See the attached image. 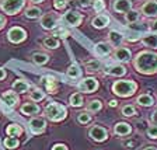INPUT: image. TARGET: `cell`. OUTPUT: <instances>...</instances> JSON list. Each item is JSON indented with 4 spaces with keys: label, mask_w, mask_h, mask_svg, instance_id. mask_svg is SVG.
Wrapping results in <instances>:
<instances>
[{
    "label": "cell",
    "mask_w": 157,
    "mask_h": 150,
    "mask_svg": "<svg viewBox=\"0 0 157 150\" xmlns=\"http://www.w3.org/2000/svg\"><path fill=\"white\" fill-rule=\"evenodd\" d=\"M133 66L142 75H154L157 73V53L151 51H142L135 58Z\"/></svg>",
    "instance_id": "cell-1"
},
{
    "label": "cell",
    "mask_w": 157,
    "mask_h": 150,
    "mask_svg": "<svg viewBox=\"0 0 157 150\" xmlns=\"http://www.w3.org/2000/svg\"><path fill=\"white\" fill-rule=\"evenodd\" d=\"M44 112H45V117L52 122H60L67 117L66 107L65 105H60L59 102H49L45 107Z\"/></svg>",
    "instance_id": "cell-2"
},
{
    "label": "cell",
    "mask_w": 157,
    "mask_h": 150,
    "mask_svg": "<svg viewBox=\"0 0 157 150\" xmlns=\"http://www.w3.org/2000/svg\"><path fill=\"white\" fill-rule=\"evenodd\" d=\"M137 88V84L133 80H117L112 84V91L114 94L119 95V97H131L135 94Z\"/></svg>",
    "instance_id": "cell-3"
},
{
    "label": "cell",
    "mask_w": 157,
    "mask_h": 150,
    "mask_svg": "<svg viewBox=\"0 0 157 150\" xmlns=\"http://www.w3.org/2000/svg\"><path fill=\"white\" fill-rule=\"evenodd\" d=\"M24 7H25V0H2L0 3V9L9 16L20 13Z\"/></svg>",
    "instance_id": "cell-4"
},
{
    "label": "cell",
    "mask_w": 157,
    "mask_h": 150,
    "mask_svg": "<svg viewBox=\"0 0 157 150\" xmlns=\"http://www.w3.org/2000/svg\"><path fill=\"white\" fill-rule=\"evenodd\" d=\"M62 21L69 27H78L83 21V14L77 10H69L62 16Z\"/></svg>",
    "instance_id": "cell-5"
},
{
    "label": "cell",
    "mask_w": 157,
    "mask_h": 150,
    "mask_svg": "<svg viewBox=\"0 0 157 150\" xmlns=\"http://www.w3.org/2000/svg\"><path fill=\"white\" fill-rule=\"evenodd\" d=\"M25 38H27V33L25 29L21 28V27H13L7 33V39L11 44H20L23 41H25Z\"/></svg>",
    "instance_id": "cell-6"
},
{
    "label": "cell",
    "mask_w": 157,
    "mask_h": 150,
    "mask_svg": "<svg viewBox=\"0 0 157 150\" xmlns=\"http://www.w3.org/2000/svg\"><path fill=\"white\" fill-rule=\"evenodd\" d=\"M77 88H78V90H80L82 93H87V94H91V93L97 91V88H98L97 79H94V77H86V79H83L82 82L77 84Z\"/></svg>",
    "instance_id": "cell-7"
},
{
    "label": "cell",
    "mask_w": 157,
    "mask_h": 150,
    "mask_svg": "<svg viewBox=\"0 0 157 150\" xmlns=\"http://www.w3.org/2000/svg\"><path fill=\"white\" fill-rule=\"evenodd\" d=\"M28 128H29V132L34 135H38L41 132L45 131L46 128V122L44 118H39V117H34L29 119L28 122Z\"/></svg>",
    "instance_id": "cell-8"
},
{
    "label": "cell",
    "mask_w": 157,
    "mask_h": 150,
    "mask_svg": "<svg viewBox=\"0 0 157 150\" xmlns=\"http://www.w3.org/2000/svg\"><path fill=\"white\" fill-rule=\"evenodd\" d=\"M88 135H90V137H91L93 140L104 142V140H107V137H108V131L105 128L100 126V125H95V126H93L91 129H90Z\"/></svg>",
    "instance_id": "cell-9"
},
{
    "label": "cell",
    "mask_w": 157,
    "mask_h": 150,
    "mask_svg": "<svg viewBox=\"0 0 157 150\" xmlns=\"http://www.w3.org/2000/svg\"><path fill=\"white\" fill-rule=\"evenodd\" d=\"M58 17L55 16V14L49 13V14H45V16L41 17V21H39V24H41V27H42L44 29H53L56 25H58Z\"/></svg>",
    "instance_id": "cell-10"
},
{
    "label": "cell",
    "mask_w": 157,
    "mask_h": 150,
    "mask_svg": "<svg viewBox=\"0 0 157 150\" xmlns=\"http://www.w3.org/2000/svg\"><path fill=\"white\" fill-rule=\"evenodd\" d=\"M140 11L143 13V16L150 17V18L157 17V2L156 0H147L146 3L142 6Z\"/></svg>",
    "instance_id": "cell-11"
},
{
    "label": "cell",
    "mask_w": 157,
    "mask_h": 150,
    "mask_svg": "<svg viewBox=\"0 0 157 150\" xmlns=\"http://www.w3.org/2000/svg\"><path fill=\"white\" fill-rule=\"evenodd\" d=\"M109 17L107 16V14H97V16L94 17V18L91 20V25L94 27V28H98V29H102L105 28V27L109 25Z\"/></svg>",
    "instance_id": "cell-12"
},
{
    "label": "cell",
    "mask_w": 157,
    "mask_h": 150,
    "mask_svg": "<svg viewBox=\"0 0 157 150\" xmlns=\"http://www.w3.org/2000/svg\"><path fill=\"white\" fill-rule=\"evenodd\" d=\"M112 9L117 13H128L129 10H132V2L131 0H114Z\"/></svg>",
    "instance_id": "cell-13"
},
{
    "label": "cell",
    "mask_w": 157,
    "mask_h": 150,
    "mask_svg": "<svg viewBox=\"0 0 157 150\" xmlns=\"http://www.w3.org/2000/svg\"><path fill=\"white\" fill-rule=\"evenodd\" d=\"M131 51L128 48H124V46H118L114 52V58L117 59L118 62H129L131 60Z\"/></svg>",
    "instance_id": "cell-14"
},
{
    "label": "cell",
    "mask_w": 157,
    "mask_h": 150,
    "mask_svg": "<svg viewBox=\"0 0 157 150\" xmlns=\"http://www.w3.org/2000/svg\"><path fill=\"white\" fill-rule=\"evenodd\" d=\"M112 52V45L109 42H98L94 46V53L98 56H108Z\"/></svg>",
    "instance_id": "cell-15"
},
{
    "label": "cell",
    "mask_w": 157,
    "mask_h": 150,
    "mask_svg": "<svg viewBox=\"0 0 157 150\" xmlns=\"http://www.w3.org/2000/svg\"><path fill=\"white\" fill-rule=\"evenodd\" d=\"M41 111V108L36 102H25V104L21 107V114L27 115V117H34L38 112Z\"/></svg>",
    "instance_id": "cell-16"
},
{
    "label": "cell",
    "mask_w": 157,
    "mask_h": 150,
    "mask_svg": "<svg viewBox=\"0 0 157 150\" xmlns=\"http://www.w3.org/2000/svg\"><path fill=\"white\" fill-rule=\"evenodd\" d=\"M2 98H3V102L7 105V107L13 108L14 105L18 102V95H17V93L14 91V90H10V91H6L3 95H2Z\"/></svg>",
    "instance_id": "cell-17"
},
{
    "label": "cell",
    "mask_w": 157,
    "mask_h": 150,
    "mask_svg": "<svg viewBox=\"0 0 157 150\" xmlns=\"http://www.w3.org/2000/svg\"><path fill=\"white\" fill-rule=\"evenodd\" d=\"M42 84L48 93H56L58 91V82L52 76H44L42 77Z\"/></svg>",
    "instance_id": "cell-18"
},
{
    "label": "cell",
    "mask_w": 157,
    "mask_h": 150,
    "mask_svg": "<svg viewBox=\"0 0 157 150\" xmlns=\"http://www.w3.org/2000/svg\"><path fill=\"white\" fill-rule=\"evenodd\" d=\"M114 132L118 136H128L132 132V126L129 124H126V122H118L114 126Z\"/></svg>",
    "instance_id": "cell-19"
},
{
    "label": "cell",
    "mask_w": 157,
    "mask_h": 150,
    "mask_svg": "<svg viewBox=\"0 0 157 150\" xmlns=\"http://www.w3.org/2000/svg\"><path fill=\"white\" fill-rule=\"evenodd\" d=\"M104 72L109 76H115V77H121L126 73V69L125 66L122 65H112V66H108V67L104 69Z\"/></svg>",
    "instance_id": "cell-20"
},
{
    "label": "cell",
    "mask_w": 157,
    "mask_h": 150,
    "mask_svg": "<svg viewBox=\"0 0 157 150\" xmlns=\"http://www.w3.org/2000/svg\"><path fill=\"white\" fill-rule=\"evenodd\" d=\"M108 41H109V44H111L112 46H119L122 44V41H124V35H122L119 31L112 29V31H109V34H108Z\"/></svg>",
    "instance_id": "cell-21"
},
{
    "label": "cell",
    "mask_w": 157,
    "mask_h": 150,
    "mask_svg": "<svg viewBox=\"0 0 157 150\" xmlns=\"http://www.w3.org/2000/svg\"><path fill=\"white\" fill-rule=\"evenodd\" d=\"M24 14H25L27 18H31V20L39 18V17L42 16V10L39 9V7H36V6H29V7H27L25 9Z\"/></svg>",
    "instance_id": "cell-22"
},
{
    "label": "cell",
    "mask_w": 157,
    "mask_h": 150,
    "mask_svg": "<svg viewBox=\"0 0 157 150\" xmlns=\"http://www.w3.org/2000/svg\"><path fill=\"white\" fill-rule=\"evenodd\" d=\"M29 88V84L25 82V80H21V79H18V80H16V82L13 83V90L17 93V94H23V93H27Z\"/></svg>",
    "instance_id": "cell-23"
},
{
    "label": "cell",
    "mask_w": 157,
    "mask_h": 150,
    "mask_svg": "<svg viewBox=\"0 0 157 150\" xmlns=\"http://www.w3.org/2000/svg\"><path fill=\"white\" fill-rule=\"evenodd\" d=\"M66 76L70 79H78L82 76V69H80V66L76 65V63L70 65L67 67V70H66Z\"/></svg>",
    "instance_id": "cell-24"
},
{
    "label": "cell",
    "mask_w": 157,
    "mask_h": 150,
    "mask_svg": "<svg viewBox=\"0 0 157 150\" xmlns=\"http://www.w3.org/2000/svg\"><path fill=\"white\" fill-rule=\"evenodd\" d=\"M69 104L72 105L73 108H78V107H82V105L84 104L83 95L80 94V93H75V94H72V95H70V98H69Z\"/></svg>",
    "instance_id": "cell-25"
},
{
    "label": "cell",
    "mask_w": 157,
    "mask_h": 150,
    "mask_svg": "<svg viewBox=\"0 0 157 150\" xmlns=\"http://www.w3.org/2000/svg\"><path fill=\"white\" fill-rule=\"evenodd\" d=\"M140 18V11H137V10H129L128 13H125V20H126L128 24H132V23H137Z\"/></svg>",
    "instance_id": "cell-26"
},
{
    "label": "cell",
    "mask_w": 157,
    "mask_h": 150,
    "mask_svg": "<svg viewBox=\"0 0 157 150\" xmlns=\"http://www.w3.org/2000/svg\"><path fill=\"white\" fill-rule=\"evenodd\" d=\"M136 101H137V104L142 105V107H151V105L154 104L153 97H151V95H149V94H142V95H139Z\"/></svg>",
    "instance_id": "cell-27"
},
{
    "label": "cell",
    "mask_w": 157,
    "mask_h": 150,
    "mask_svg": "<svg viewBox=\"0 0 157 150\" xmlns=\"http://www.w3.org/2000/svg\"><path fill=\"white\" fill-rule=\"evenodd\" d=\"M33 60H34V63H35V65L42 66V65H45V63L49 60V56L46 55V53H44V52H35L33 55Z\"/></svg>",
    "instance_id": "cell-28"
},
{
    "label": "cell",
    "mask_w": 157,
    "mask_h": 150,
    "mask_svg": "<svg viewBox=\"0 0 157 150\" xmlns=\"http://www.w3.org/2000/svg\"><path fill=\"white\" fill-rule=\"evenodd\" d=\"M142 42L146 46H150V48H157V35L156 34H147L142 38Z\"/></svg>",
    "instance_id": "cell-29"
},
{
    "label": "cell",
    "mask_w": 157,
    "mask_h": 150,
    "mask_svg": "<svg viewBox=\"0 0 157 150\" xmlns=\"http://www.w3.org/2000/svg\"><path fill=\"white\" fill-rule=\"evenodd\" d=\"M44 46L48 49H56L59 46V39L58 37H46L45 39H44Z\"/></svg>",
    "instance_id": "cell-30"
},
{
    "label": "cell",
    "mask_w": 157,
    "mask_h": 150,
    "mask_svg": "<svg viewBox=\"0 0 157 150\" xmlns=\"http://www.w3.org/2000/svg\"><path fill=\"white\" fill-rule=\"evenodd\" d=\"M3 144H4V147H6V149L13 150V149H17V147H18L20 142H18V139H17V136H9V137H6V139H4Z\"/></svg>",
    "instance_id": "cell-31"
},
{
    "label": "cell",
    "mask_w": 157,
    "mask_h": 150,
    "mask_svg": "<svg viewBox=\"0 0 157 150\" xmlns=\"http://www.w3.org/2000/svg\"><path fill=\"white\" fill-rule=\"evenodd\" d=\"M44 98H45V93L41 88H33L29 91V100L33 101H42Z\"/></svg>",
    "instance_id": "cell-32"
},
{
    "label": "cell",
    "mask_w": 157,
    "mask_h": 150,
    "mask_svg": "<svg viewBox=\"0 0 157 150\" xmlns=\"http://www.w3.org/2000/svg\"><path fill=\"white\" fill-rule=\"evenodd\" d=\"M7 135L9 136H20V135L23 133V128L20 126V125H16V124H11L7 126L6 129Z\"/></svg>",
    "instance_id": "cell-33"
},
{
    "label": "cell",
    "mask_w": 157,
    "mask_h": 150,
    "mask_svg": "<svg viewBox=\"0 0 157 150\" xmlns=\"http://www.w3.org/2000/svg\"><path fill=\"white\" fill-rule=\"evenodd\" d=\"M128 27L132 29V31H135V33H146L147 29H149V27L146 25V24L143 23H132V24H128Z\"/></svg>",
    "instance_id": "cell-34"
},
{
    "label": "cell",
    "mask_w": 157,
    "mask_h": 150,
    "mask_svg": "<svg viewBox=\"0 0 157 150\" xmlns=\"http://www.w3.org/2000/svg\"><path fill=\"white\" fill-rule=\"evenodd\" d=\"M102 108V104L100 100H91L87 104V111L88 112H98Z\"/></svg>",
    "instance_id": "cell-35"
},
{
    "label": "cell",
    "mask_w": 157,
    "mask_h": 150,
    "mask_svg": "<svg viewBox=\"0 0 157 150\" xmlns=\"http://www.w3.org/2000/svg\"><path fill=\"white\" fill-rule=\"evenodd\" d=\"M86 67H87L88 70H91V72H97V70H100V69L102 67V63L100 62V60H97V59H94V60L86 62Z\"/></svg>",
    "instance_id": "cell-36"
},
{
    "label": "cell",
    "mask_w": 157,
    "mask_h": 150,
    "mask_svg": "<svg viewBox=\"0 0 157 150\" xmlns=\"http://www.w3.org/2000/svg\"><path fill=\"white\" fill-rule=\"evenodd\" d=\"M77 121L78 124H82V125H87L88 122L91 121V115L88 114V112H80L77 117Z\"/></svg>",
    "instance_id": "cell-37"
},
{
    "label": "cell",
    "mask_w": 157,
    "mask_h": 150,
    "mask_svg": "<svg viewBox=\"0 0 157 150\" xmlns=\"http://www.w3.org/2000/svg\"><path fill=\"white\" fill-rule=\"evenodd\" d=\"M93 9L97 13H101L105 9V2L104 0H93Z\"/></svg>",
    "instance_id": "cell-38"
},
{
    "label": "cell",
    "mask_w": 157,
    "mask_h": 150,
    "mask_svg": "<svg viewBox=\"0 0 157 150\" xmlns=\"http://www.w3.org/2000/svg\"><path fill=\"white\" fill-rule=\"evenodd\" d=\"M136 114V110H135L133 105H125L122 107V115L124 117H133Z\"/></svg>",
    "instance_id": "cell-39"
},
{
    "label": "cell",
    "mask_w": 157,
    "mask_h": 150,
    "mask_svg": "<svg viewBox=\"0 0 157 150\" xmlns=\"http://www.w3.org/2000/svg\"><path fill=\"white\" fill-rule=\"evenodd\" d=\"M69 6V0H53V7L56 10H65Z\"/></svg>",
    "instance_id": "cell-40"
},
{
    "label": "cell",
    "mask_w": 157,
    "mask_h": 150,
    "mask_svg": "<svg viewBox=\"0 0 157 150\" xmlns=\"http://www.w3.org/2000/svg\"><path fill=\"white\" fill-rule=\"evenodd\" d=\"M146 135L150 137V139H157V125H156V124L150 125V126L147 128Z\"/></svg>",
    "instance_id": "cell-41"
},
{
    "label": "cell",
    "mask_w": 157,
    "mask_h": 150,
    "mask_svg": "<svg viewBox=\"0 0 157 150\" xmlns=\"http://www.w3.org/2000/svg\"><path fill=\"white\" fill-rule=\"evenodd\" d=\"M52 150H67V147H66L65 144H62V143H58V144H55V146L52 147Z\"/></svg>",
    "instance_id": "cell-42"
},
{
    "label": "cell",
    "mask_w": 157,
    "mask_h": 150,
    "mask_svg": "<svg viewBox=\"0 0 157 150\" xmlns=\"http://www.w3.org/2000/svg\"><path fill=\"white\" fill-rule=\"evenodd\" d=\"M80 4L83 7H88L90 4H93V0H80Z\"/></svg>",
    "instance_id": "cell-43"
},
{
    "label": "cell",
    "mask_w": 157,
    "mask_h": 150,
    "mask_svg": "<svg viewBox=\"0 0 157 150\" xmlns=\"http://www.w3.org/2000/svg\"><path fill=\"white\" fill-rule=\"evenodd\" d=\"M150 119H151V122H153V124L157 125V110H154V111H153V114H151Z\"/></svg>",
    "instance_id": "cell-44"
},
{
    "label": "cell",
    "mask_w": 157,
    "mask_h": 150,
    "mask_svg": "<svg viewBox=\"0 0 157 150\" xmlns=\"http://www.w3.org/2000/svg\"><path fill=\"white\" fill-rule=\"evenodd\" d=\"M150 31L151 33H157V20H154L150 25Z\"/></svg>",
    "instance_id": "cell-45"
},
{
    "label": "cell",
    "mask_w": 157,
    "mask_h": 150,
    "mask_svg": "<svg viewBox=\"0 0 157 150\" xmlns=\"http://www.w3.org/2000/svg\"><path fill=\"white\" fill-rule=\"evenodd\" d=\"M4 25H6V17H4V16H2V14H0V29L3 28Z\"/></svg>",
    "instance_id": "cell-46"
},
{
    "label": "cell",
    "mask_w": 157,
    "mask_h": 150,
    "mask_svg": "<svg viewBox=\"0 0 157 150\" xmlns=\"http://www.w3.org/2000/svg\"><path fill=\"white\" fill-rule=\"evenodd\" d=\"M4 77H6V70L0 67V80H4Z\"/></svg>",
    "instance_id": "cell-47"
},
{
    "label": "cell",
    "mask_w": 157,
    "mask_h": 150,
    "mask_svg": "<svg viewBox=\"0 0 157 150\" xmlns=\"http://www.w3.org/2000/svg\"><path fill=\"white\" fill-rule=\"evenodd\" d=\"M108 105H109V107H117V105H118V102L115 101V100H111V101L108 102Z\"/></svg>",
    "instance_id": "cell-48"
},
{
    "label": "cell",
    "mask_w": 157,
    "mask_h": 150,
    "mask_svg": "<svg viewBox=\"0 0 157 150\" xmlns=\"http://www.w3.org/2000/svg\"><path fill=\"white\" fill-rule=\"evenodd\" d=\"M142 150H157V147H154V146H146L144 149H142Z\"/></svg>",
    "instance_id": "cell-49"
},
{
    "label": "cell",
    "mask_w": 157,
    "mask_h": 150,
    "mask_svg": "<svg viewBox=\"0 0 157 150\" xmlns=\"http://www.w3.org/2000/svg\"><path fill=\"white\" fill-rule=\"evenodd\" d=\"M31 3H35V4H38V3H42V2H45V0H29Z\"/></svg>",
    "instance_id": "cell-50"
},
{
    "label": "cell",
    "mask_w": 157,
    "mask_h": 150,
    "mask_svg": "<svg viewBox=\"0 0 157 150\" xmlns=\"http://www.w3.org/2000/svg\"><path fill=\"white\" fill-rule=\"evenodd\" d=\"M0 2H2V0H0Z\"/></svg>",
    "instance_id": "cell-51"
}]
</instances>
